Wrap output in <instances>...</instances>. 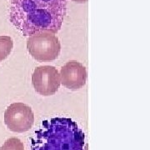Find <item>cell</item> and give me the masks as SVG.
Returning <instances> with one entry per match:
<instances>
[{
    "mask_svg": "<svg viewBox=\"0 0 150 150\" xmlns=\"http://www.w3.org/2000/svg\"><path fill=\"white\" fill-rule=\"evenodd\" d=\"M60 82L63 86L71 90H77L85 85L87 71L85 67L72 60L64 64L60 70Z\"/></svg>",
    "mask_w": 150,
    "mask_h": 150,
    "instance_id": "6",
    "label": "cell"
},
{
    "mask_svg": "<svg viewBox=\"0 0 150 150\" xmlns=\"http://www.w3.org/2000/svg\"><path fill=\"white\" fill-rule=\"evenodd\" d=\"M67 1L9 0V21L25 37L41 31L56 34L64 20Z\"/></svg>",
    "mask_w": 150,
    "mask_h": 150,
    "instance_id": "1",
    "label": "cell"
},
{
    "mask_svg": "<svg viewBox=\"0 0 150 150\" xmlns=\"http://www.w3.org/2000/svg\"><path fill=\"white\" fill-rule=\"evenodd\" d=\"M71 1H73L74 3H77V4H83V3L87 2L88 0H71Z\"/></svg>",
    "mask_w": 150,
    "mask_h": 150,
    "instance_id": "9",
    "label": "cell"
},
{
    "mask_svg": "<svg viewBox=\"0 0 150 150\" xmlns=\"http://www.w3.org/2000/svg\"><path fill=\"white\" fill-rule=\"evenodd\" d=\"M13 48V42L9 36H0V63L11 54Z\"/></svg>",
    "mask_w": 150,
    "mask_h": 150,
    "instance_id": "7",
    "label": "cell"
},
{
    "mask_svg": "<svg viewBox=\"0 0 150 150\" xmlns=\"http://www.w3.org/2000/svg\"><path fill=\"white\" fill-rule=\"evenodd\" d=\"M27 48L34 59L40 62H49L59 57L61 45L55 33L41 31L28 38Z\"/></svg>",
    "mask_w": 150,
    "mask_h": 150,
    "instance_id": "3",
    "label": "cell"
},
{
    "mask_svg": "<svg viewBox=\"0 0 150 150\" xmlns=\"http://www.w3.org/2000/svg\"><path fill=\"white\" fill-rule=\"evenodd\" d=\"M4 123L8 129L14 133H24L31 129L34 123L32 108L23 103H14L7 108Z\"/></svg>",
    "mask_w": 150,
    "mask_h": 150,
    "instance_id": "4",
    "label": "cell"
},
{
    "mask_svg": "<svg viewBox=\"0 0 150 150\" xmlns=\"http://www.w3.org/2000/svg\"><path fill=\"white\" fill-rule=\"evenodd\" d=\"M0 150H24V146L20 139L11 138L6 140Z\"/></svg>",
    "mask_w": 150,
    "mask_h": 150,
    "instance_id": "8",
    "label": "cell"
},
{
    "mask_svg": "<svg viewBox=\"0 0 150 150\" xmlns=\"http://www.w3.org/2000/svg\"><path fill=\"white\" fill-rule=\"evenodd\" d=\"M85 135L69 118L43 121L31 140V150H84Z\"/></svg>",
    "mask_w": 150,
    "mask_h": 150,
    "instance_id": "2",
    "label": "cell"
},
{
    "mask_svg": "<svg viewBox=\"0 0 150 150\" xmlns=\"http://www.w3.org/2000/svg\"><path fill=\"white\" fill-rule=\"evenodd\" d=\"M32 83L35 91L40 95H54L61 83L59 71L49 65L37 67L32 75Z\"/></svg>",
    "mask_w": 150,
    "mask_h": 150,
    "instance_id": "5",
    "label": "cell"
}]
</instances>
